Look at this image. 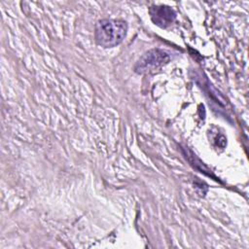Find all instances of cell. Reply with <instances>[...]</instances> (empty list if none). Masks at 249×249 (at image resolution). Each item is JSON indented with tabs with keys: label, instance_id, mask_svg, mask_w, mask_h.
<instances>
[{
	"label": "cell",
	"instance_id": "cell-3",
	"mask_svg": "<svg viewBox=\"0 0 249 249\" xmlns=\"http://www.w3.org/2000/svg\"><path fill=\"white\" fill-rule=\"evenodd\" d=\"M150 16L155 24L161 28L171 25L176 18V13L168 6H153L150 8Z\"/></svg>",
	"mask_w": 249,
	"mask_h": 249
},
{
	"label": "cell",
	"instance_id": "cell-2",
	"mask_svg": "<svg viewBox=\"0 0 249 249\" xmlns=\"http://www.w3.org/2000/svg\"><path fill=\"white\" fill-rule=\"evenodd\" d=\"M169 59V55L166 52L155 49L145 53L136 62L134 70L138 74H144L150 71H153Z\"/></svg>",
	"mask_w": 249,
	"mask_h": 249
},
{
	"label": "cell",
	"instance_id": "cell-1",
	"mask_svg": "<svg viewBox=\"0 0 249 249\" xmlns=\"http://www.w3.org/2000/svg\"><path fill=\"white\" fill-rule=\"evenodd\" d=\"M127 31V24L121 19H101L95 25L94 37L96 43L104 48L120 45Z\"/></svg>",
	"mask_w": 249,
	"mask_h": 249
}]
</instances>
